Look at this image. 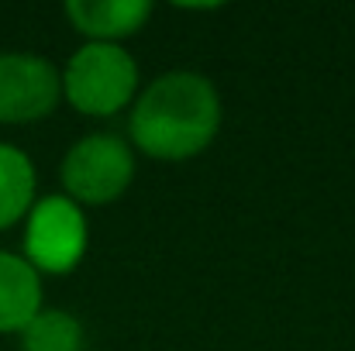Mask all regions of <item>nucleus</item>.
<instances>
[{"label": "nucleus", "instance_id": "obj_3", "mask_svg": "<svg viewBox=\"0 0 355 351\" xmlns=\"http://www.w3.org/2000/svg\"><path fill=\"white\" fill-rule=\"evenodd\" d=\"M135 176L131 148L114 134H90L69 148L62 162V183L73 193V204H111L128 190Z\"/></svg>", "mask_w": 355, "mask_h": 351}, {"label": "nucleus", "instance_id": "obj_7", "mask_svg": "<svg viewBox=\"0 0 355 351\" xmlns=\"http://www.w3.org/2000/svg\"><path fill=\"white\" fill-rule=\"evenodd\" d=\"M38 310H42L38 272L24 258L0 251V331H21Z\"/></svg>", "mask_w": 355, "mask_h": 351}, {"label": "nucleus", "instance_id": "obj_8", "mask_svg": "<svg viewBox=\"0 0 355 351\" xmlns=\"http://www.w3.org/2000/svg\"><path fill=\"white\" fill-rule=\"evenodd\" d=\"M31 197H35L31 159L21 148L0 141V231L28 214Z\"/></svg>", "mask_w": 355, "mask_h": 351}, {"label": "nucleus", "instance_id": "obj_5", "mask_svg": "<svg viewBox=\"0 0 355 351\" xmlns=\"http://www.w3.org/2000/svg\"><path fill=\"white\" fill-rule=\"evenodd\" d=\"M62 93V80L52 62L28 52L0 55V124H24L52 114Z\"/></svg>", "mask_w": 355, "mask_h": 351}, {"label": "nucleus", "instance_id": "obj_6", "mask_svg": "<svg viewBox=\"0 0 355 351\" xmlns=\"http://www.w3.org/2000/svg\"><path fill=\"white\" fill-rule=\"evenodd\" d=\"M66 14L83 35L111 42L121 35H135L152 14V7L145 0H69Z\"/></svg>", "mask_w": 355, "mask_h": 351}, {"label": "nucleus", "instance_id": "obj_4", "mask_svg": "<svg viewBox=\"0 0 355 351\" xmlns=\"http://www.w3.org/2000/svg\"><path fill=\"white\" fill-rule=\"evenodd\" d=\"M87 251V221L69 197H45L24 231V262L35 272L62 276L69 272Z\"/></svg>", "mask_w": 355, "mask_h": 351}, {"label": "nucleus", "instance_id": "obj_1", "mask_svg": "<svg viewBox=\"0 0 355 351\" xmlns=\"http://www.w3.org/2000/svg\"><path fill=\"white\" fill-rule=\"evenodd\" d=\"M221 124V100L197 73H166L131 114V138L152 159H190L211 145Z\"/></svg>", "mask_w": 355, "mask_h": 351}, {"label": "nucleus", "instance_id": "obj_9", "mask_svg": "<svg viewBox=\"0 0 355 351\" xmlns=\"http://www.w3.org/2000/svg\"><path fill=\"white\" fill-rule=\"evenodd\" d=\"M21 351H83V324L62 310H38L21 327Z\"/></svg>", "mask_w": 355, "mask_h": 351}, {"label": "nucleus", "instance_id": "obj_2", "mask_svg": "<svg viewBox=\"0 0 355 351\" xmlns=\"http://www.w3.org/2000/svg\"><path fill=\"white\" fill-rule=\"evenodd\" d=\"M138 83V66L131 62V55L111 45V42H90L83 45L62 76V90L69 97V104L83 114L107 117L121 111Z\"/></svg>", "mask_w": 355, "mask_h": 351}]
</instances>
